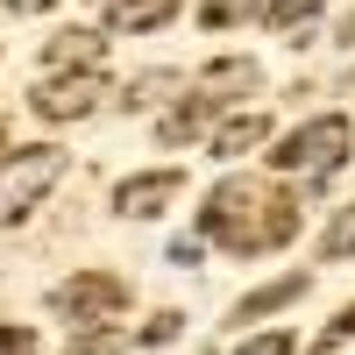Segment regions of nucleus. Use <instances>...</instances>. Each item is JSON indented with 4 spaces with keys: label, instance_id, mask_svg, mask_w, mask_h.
Wrapping results in <instances>:
<instances>
[{
    "label": "nucleus",
    "instance_id": "obj_1",
    "mask_svg": "<svg viewBox=\"0 0 355 355\" xmlns=\"http://www.w3.org/2000/svg\"><path fill=\"white\" fill-rule=\"evenodd\" d=\"M199 234L227 242L234 256H256V249H277L299 234V206L284 192H263L249 178H227V185L206 192V214H199Z\"/></svg>",
    "mask_w": 355,
    "mask_h": 355
},
{
    "label": "nucleus",
    "instance_id": "obj_2",
    "mask_svg": "<svg viewBox=\"0 0 355 355\" xmlns=\"http://www.w3.org/2000/svg\"><path fill=\"white\" fill-rule=\"evenodd\" d=\"M348 142H355V128L341 121V114H320V121H306V128H291L284 142H277V171H291V178H306V185H320V178H334L341 164H348Z\"/></svg>",
    "mask_w": 355,
    "mask_h": 355
},
{
    "label": "nucleus",
    "instance_id": "obj_3",
    "mask_svg": "<svg viewBox=\"0 0 355 355\" xmlns=\"http://www.w3.org/2000/svg\"><path fill=\"white\" fill-rule=\"evenodd\" d=\"M64 178V150H50V142H36V150H15L0 157V227L28 220L43 206V192Z\"/></svg>",
    "mask_w": 355,
    "mask_h": 355
},
{
    "label": "nucleus",
    "instance_id": "obj_4",
    "mask_svg": "<svg viewBox=\"0 0 355 355\" xmlns=\"http://www.w3.org/2000/svg\"><path fill=\"white\" fill-rule=\"evenodd\" d=\"M50 306L64 313L71 327H107V320L128 306V284L107 277V270H78V277H64V284L50 291Z\"/></svg>",
    "mask_w": 355,
    "mask_h": 355
},
{
    "label": "nucleus",
    "instance_id": "obj_5",
    "mask_svg": "<svg viewBox=\"0 0 355 355\" xmlns=\"http://www.w3.org/2000/svg\"><path fill=\"white\" fill-rule=\"evenodd\" d=\"M100 71H71V78H43L36 93H28V107L43 114V121H78V114H93L100 107Z\"/></svg>",
    "mask_w": 355,
    "mask_h": 355
},
{
    "label": "nucleus",
    "instance_id": "obj_6",
    "mask_svg": "<svg viewBox=\"0 0 355 355\" xmlns=\"http://www.w3.org/2000/svg\"><path fill=\"white\" fill-rule=\"evenodd\" d=\"M178 192H185V171H142V178H121V185H114V214H121V220H157Z\"/></svg>",
    "mask_w": 355,
    "mask_h": 355
},
{
    "label": "nucleus",
    "instance_id": "obj_7",
    "mask_svg": "<svg viewBox=\"0 0 355 355\" xmlns=\"http://www.w3.org/2000/svg\"><path fill=\"white\" fill-rule=\"evenodd\" d=\"M100 50H107V43L93 36V28H64V36H50L43 64H50V71H71V64H78V71H93V64H100Z\"/></svg>",
    "mask_w": 355,
    "mask_h": 355
},
{
    "label": "nucleus",
    "instance_id": "obj_8",
    "mask_svg": "<svg viewBox=\"0 0 355 355\" xmlns=\"http://www.w3.org/2000/svg\"><path fill=\"white\" fill-rule=\"evenodd\" d=\"M256 85H263V71L249 64V57H220V64H206V78H199V93L206 100H227V93H256Z\"/></svg>",
    "mask_w": 355,
    "mask_h": 355
},
{
    "label": "nucleus",
    "instance_id": "obj_9",
    "mask_svg": "<svg viewBox=\"0 0 355 355\" xmlns=\"http://www.w3.org/2000/svg\"><path fill=\"white\" fill-rule=\"evenodd\" d=\"M306 284H313L306 270H299V277H277V284H256L249 299L234 306V327H249V320H263V313H277V306H291V299H306Z\"/></svg>",
    "mask_w": 355,
    "mask_h": 355
},
{
    "label": "nucleus",
    "instance_id": "obj_10",
    "mask_svg": "<svg viewBox=\"0 0 355 355\" xmlns=\"http://www.w3.org/2000/svg\"><path fill=\"white\" fill-rule=\"evenodd\" d=\"M263 135H270V121H263V114H234V121L214 128V157H220V164H227V157H249Z\"/></svg>",
    "mask_w": 355,
    "mask_h": 355
},
{
    "label": "nucleus",
    "instance_id": "obj_11",
    "mask_svg": "<svg viewBox=\"0 0 355 355\" xmlns=\"http://www.w3.org/2000/svg\"><path fill=\"white\" fill-rule=\"evenodd\" d=\"M114 28H164L178 15V0H100Z\"/></svg>",
    "mask_w": 355,
    "mask_h": 355
},
{
    "label": "nucleus",
    "instance_id": "obj_12",
    "mask_svg": "<svg viewBox=\"0 0 355 355\" xmlns=\"http://www.w3.org/2000/svg\"><path fill=\"white\" fill-rule=\"evenodd\" d=\"M320 8H327V0H263V21H270L277 36H306Z\"/></svg>",
    "mask_w": 355,
    "mask_h": 355
},
{
    "label": "nucleus",
    "instance_id": "obj_13",
    "mask_svg": "<svg viewBox=\"0 0 355 355\" xmlns=\"http://www.w3.org/2000/svg\"><path fill=\"white\" fill-rule=\"evenodd\" d=\"M206 114H214V100H206V93H192L178 114H164V121H157V135H164V142H192V135L206 128Z\"/></svg>",
    "mask_w": 355,
    "mask_h": 355
},
{
    "label": "nucleus",
    "instance_id": "obj_14",
    "mask_svg": "<svg viewBox=\"0 0 355 355\" xmlns=\"http://www.w3.org/2000/svg\"><path fill=\"white\" fill-rule=\"evenodd\" d=\"M320 256H355V206H341V214L327 220V234H320Z\"/></svg>",
    "mask_w": 355,
    "mask_h": 355
},
{
    "label": "nucleus",
    "instance_id": "obj_15",
    "mask_svg": "<svg viewBox=\"0 0 355 355\" xmlns=\"http://www.w3.org/2000/svg\"><path fill=\"white\" fill-rule=\"evenodd\" d=\"M249 15H263V0H206L199 8L206 28H227V21H249Z\"/></svg>",
    "mask_w": 355,
    "mask_h": 355
},
{
    "label": "nucleus",
    "instance_id": "obj_16",
    "mask_svg": "<svg viewBox=\"0 0 355 355\" xmlns=\"http://www.w3.org/2000/svg\"><path fill=\"white\" fill-rule=\"evenodd\" d=\"M85 341H71V355H114L121 341H114V327H78Z\"/></svg>",
    "mask_w": 355,
    "mask_h": 355
},
{
    "label": "nucleus",
    "instance_id": "obj_17",
    "mask_svg": "<svg viewBox=\"0 0 355 355\" xmlns=\"http://www.w3.org/2000/svg\"><path fill=\"white\" fill-rule=\"evenodd\" d=\"M178 327H185L178 313H157L150 327H142V348H164V341H178Z\"/></svg>",
    "mask_w": 355,
    "mask_h": 355
},
{
    "label": "nucleus",
    "instance_id": "obj_18",
    "mask_svg": "<svg viewBox=\"0 0 355 355\" xmlns=\"http://www.w3.org/2000/svg\"><path fill=\"white\" fill-rule=\"evenodd\" d=\"M234 355H291V334H256V341H242Z\"/></svg>",
    "mask_w": 355,
    "mask_h": 355
},
{
    "label": "nucleus",
    "instance_id": "obj_19",
    "mask_svg": "<svg viewBox=\"0 0 355 355\" xmlns=\"http://www.w3.org/2000/svg\"><path fill=\"white\" fill-rule=\"evenodd\" d=\"M0 355H36V334L28 327H0Z\"/></svg>",
    "mask_w": 355,
    "mask_h": 355
},
{
    "label": "nucleus",
    "instance_id": "obj_20",
    "mask_svg": "<svg viewBox=\"0 0 355 355\" xmlns=\"http://www.w3.org/2000/svg\"><path fill=\"white\" fill-rule=\"evenodd\" d=\"M334 341H355V306H348V313H341V320H334V334H327V341H320V355H327V348H334Z\"/></svg>",
    "mask_w": 355,
    "mask_h": 355
},
{
    "label": "nucleus",
    "instance_id": "obj_21",
    "mask_svg": "<svg viewBox=\"0 0 355 355\" xmlns=\"http://www.w3.org/2000/svg\"><path fill=\"white\" fill-rule=\"evenodd\" d=\"M43 8H57V0H8V15H43Z\"/></svg>",
    "mask_w": 355,
    "mask_h": 355
}]
</instances>
